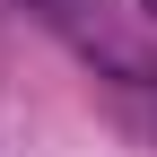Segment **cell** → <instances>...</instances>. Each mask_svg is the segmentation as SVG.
Returning a JSON list of instances; mask_svg holds the SVG:
<instances>
[{
  "mask_svg": "<svg viewBox=\"0 0 157 157\" xmlns=\"http://www.w3.org/2000/svg\"><path fill=\"white\" fill-rule=\"evenodd\" d=\"M44 9H70V0H44Z\"/></svg>",
  "mask_w": 157,
  "mask_h": 157,
  "instance_id": "6da1fadb",
  "label": "cell"
},
{
  "mask_svg": "<svg viewBox=\"0 0 157 157\" xmlns=\"http://www.w3.org/2000/svg\"><path fill=\"white\" fill-rule=\"evenodd\" d=\"M148 9H157V0H148Z\"/></svg>",
  "mask_w": 157,
  "mask_h": 157,
  "instance_id": "7a4b0ae2",
  "label": "cell"
}]
</instances>
